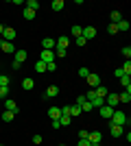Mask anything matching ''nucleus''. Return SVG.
<instances>
[{
  "label": "nucleus",
  "instance_id": "79ce46f5",
  "mask_svg": "<svg viewBox=\"0 0 131 146\" xmlns=\"http://www.w3.org/2000/svg\"><path fill=\"white\" fill-rule=\"evenodd\" d=\"M83 103H85V96H79V98H76V105H79V107H81Z\"/></svg>",
  "mask_w": 131,
  "mask_h": 146
},
{
  "label": "nucleus",
  "instance_id": "f03ea898",
  "mask_svg": "<svg viewBox=\"0 0 131 146\" xmlns=\"http://www.w3.org/2000/svg\"><path fill=\"white\" fill-rule=\"evenodd\" d=\"M85 81H87V85H90V90H96V87L100 85V76H98V74H94V72L87 74Z\"/></svg>",
  "mask_w": 131,
  "mask_h": 146
},
{
  "label": "nucleus",
  "instance_id": "f8f14e48",
  "mask_svg": "<svg viewBox=\"0 0 131 146\" xmlns=\"http://www.w3.org/2000/svg\"><path fill=\"white\" fill-rule=\"evenodd\" d=\"M114 111H116V109H114V107H107V105H103V107H100V111H98V113H100V116H103V118H107V120H109V118H112V113H114Z\"/></svg>",
  "mask_w": 131,
  "mask_h": 146
},
{
  "label": "nucleus",
  "instance_id": "c9c22d12",
  "mask_svg": "<svg viewBox=\"0 0 131 146\" xmlns=\"http://www.w3.org/2000/svg\"><path fill=\"white\" fill-rule=\"evenodd\" d=\"M81 35V26H72V37H79Z\"/></svg>",
  "mask_w": 131,
  "mask_h": 146
},
{
  "label": "nucleus",
  "instance_id": "5701e85b",
  "mask_svg": "<svg viewBox=\"0 0 131 146\" xmlns=\"http://www.w3.org/2000/svg\"><path fill=\"white\" fill-rule=\"evenodd\" d=\"M13 118H15V113H13V111H2V122H11Z\"/></svg>",
  "mask_w": 131,
  "mask_h": 146
},
{
  "label": "nucleus",
  "instance_id": "7c9ffc66",
  "mask_svg": "<svg viewBox=\"0 0 131 146\" xmlns=\"http://www.w3.org/2000/svg\"><path fill=\"white\" fill-rule=\"evenodd\" d=\"M53 52H55V57H66V55H68V50H66V48H57V46H55Z\"/></svg>",
  "mask_w": 131,
  "mask_h": 146
},
{
  "label": "nucleus",
  "instance_id": "473e14b6",
  "mask_svg": "<svg viewBox=\"0 0 131 146\" xmlns=\"http://www.w3.org/2000/svg\"><path fill=\"white\" fill-rule=\"evenodd\" d=\"M74 44H76V46H85V39H83V35H79V37H74Z\"/></svg>",
  "mask_w": 131,
  "mask_h": 146
},
{
  "label": "nucleus",
  "instance_id": "c03bdc74",
  "mask_svg": "<svg viewBox=\"0 0 131 146\" xmlns=\"http://www.w3.org/2000/svg\"><path fill=\"white\" fill-rule=\"evenodd\" d=\"M2 33H5V24H0V35H2Z\"/></svg>",
  "mask_w": 131,
  "mask_h": 146
},
{
  "label": "nucleus",
  "instance_id": "f3484780",
  "mask_svg": "<svg viewBox=\"0 0 131 146\" xmlns=\"http://www.w3.org/2000/svg\"><path fill=\"white\" fill-rule=\"evenodd\" d=\"M129 100H131V87H127L125 94H120V96H118V103H129Z\"/></svg>",
  "mask_w": 131,
  "mask_h": 146
},
{
  "label": "nucleus",
  "instance_id": "aec40b11",
  "mask_svg": "<svg viewBox=\"0 0 131 146\" xmlns=\"http://www.w3.org/2000/svg\"><path fill=\"white\" fill-rule=\"evenodd\" d=\"M90 103H92V107H98V109H100V107L105 105V98H98V96H94L92 100H90Z\"/></svg>",
  "mask_w": 131,
  "mask_h": 146
},
{
  "label": "nucleus",
  "instance_id": "393cba45",
  "mask_svg": "<svg viewBox=\"0 0 131 146\" xmlns=\"http://www.w3.org/2000/svg\"><path fill=\"white\" fill-rule=\"evenodd\" d=\"M129 22H127V20H120V22H118V24H116V29H118V31H129Z\"/></svg>",
  "mask_w": 131,
  "mask_h": 146
},
{
  "label": "nucleus",
  "instance_id": "37998d69",
  "mask_svg": "<svg viewBox=\"0 0 131 146\" xmlns=\"http://www.w3.org/2000/svg\"><path fill=\"white\" fill-rule=\"evenodd\" d=\"M79 146H92V144H90L87 140H79Z\"/></svg>",
  "mask_w": 131,
  "mask_h": 146
},
{
  "label": "nucleus",
  "instance_id": "7ed1b4c3",
  "mask_svg": "<svg viewBox=\"0 0 131 146\" xmlns=\"http://www.w3.org/2000/svg\"><path fill=\"white\" fill-rule=\"evenodd\" d=\"M55 59H57V57H55V52H53V50H42V55H39V61H44L46 66H48V63H53Z\"/></svg>",
  "mask_w": 131,
  "mask_h": 146
},
{
  "label": "nucleus",
  "instance_id": "f704fd0d",
  "mask_svg": "<svg viewBox=\"0 0 131 146\" xmlns=\"http://www.w3.org/2000/svg\"><path fill=\"white\" fill-rule=\"evenodd\" d=\"M122 57H125V59H129V57H131V48H129V46L122 48Z\"/></svg>",
  "mask_w": 131,
  "mask_h": 146
},
{
  "label": "nucleus",
  "instance_id": "72a5a7b5",
  "mask_svg": "<svg viewBox=\"0 0 131 146\" xmlns=\"http://www.w3.org/2000/svg\"><path fill=\"white\" fill-rule=\"evenodd\" d=\"M92 109H94V107H92V103H87V100L81 105V111H92Z\"/></svg>",
  "mask_w": 131,
  "mask_h": 146
},
{
  "label": "nucleus",
  "instance_id": "4c0bfd02",
  "mask_svg": "<svg viewBox=\"0 0 131 146\" xmlns=\"http://www.w3.org/2000/svg\"><path fill=\"white\" fill-rule=\"evenodd\" d=\"M55 70H57L55 61H53V63H48V66H46V72H55Z\"/></svg>",
  "mask_w": 131,
  "mask_h": 146
},
{
  "label": "nucleus",
  "instance_id": "1a4fd4ad",
  "mask_svg": "<svg viewBox=\"0 0 131 146\" xmlns=\"http://www.w3.org/2000/svg\"><path fill=\"white\" fill-rule=\"evenodd\" d=\"M109 133H112V137H120V135L125 133V127H118V124H112V127H109Z\"/></svg>",
  "mask_w": 131,
  "mask_h": 146
},
{
  "label": "nucleus",
  "instance_id": "423d86ee",
  "mask_svg": "<svg viewBox=\"0 0 131 146\" xmlns=\"http://www.w3.org/2000/svg\"><path fill=\"white\" fill-rule=\"evenodd\" d=\"M2 39H5V42H11V44H13V39H15V29H9V26H5Z\"/></svg>",
  "mask_w": 131,
  "mask_h": 146
},
{
  "label": "nucleus",
  "instance_id": "0eeeda50",
  "mask_svg": "<svg viewBox=\"0 0 131 146\" xmlns=\"http://www.w3.org/2000/svg\"><path fill=\"white\" fill-rule=\"evenodd\" d=\"M105 105L116 109V105H118V94H107V96H105Z\"/></svg>",
  "mask_w": 131,
  "mask_h": 146
},
{
  "label": "nucleus",
  "instance_id": "bb28decb",
  "mask_svg": "<svg viewBox=\"0 0 131 146\" xmlns=\"http://www.w3.org/2000/svg\"><path fill=\"white\" fill-rule=\"evenodd\" d=\"M35 72H37V74L46 72V63H44V61H37V63H35Z\"/></svg>",
  "mask_w": 131,
  "mask_h": 146
},
{
  "label": "nucleus",
  "instance_id": "49530a36",
  "mask_svg": "<svg viewBox=\"0 0 131 146\" xmlns=\"http://www.w3.org/2000/svg\"><path fill=\"white\" fill-rule=\"evenodd\" d=\"M0 146H5V144H0Z\"/></svg>",
  "mask_w": 131,
  "mask_h": 146
},
{
  "label": "nucleus",
  "instance_id": "6ab92c4d",
  "mask_svg": "<svg viewBox=\"0 0 131 146\" xmlns=\"http://www.w3.org/2000/svg\"><path fill=\"white\" fill-rule=\"evenodd\" d=\"M57 94H59V87H57V85H48V90H46V96L53 98V96H57Z\"/></svg>",
  "mask_w": 131,
  "mask_h": 146
},
{
  "label": "nucleus",
  "instance_id": "dca6fc26",
  "mask_svg": "<svg viewBox=\"0 0 131 146\" xmlns=\"http://www.w3.org/2000/svg\"><path fill=\"white\" fill-rule=\"evenodd\" d=\"M107 94H109V92H107V87H105V85H98L96 90H94V96H98V98H105Z\"/></svg>",
  "mask_w": 131,
  "mask_h": 146
},
{
  "label": "nucleus",
  "instance_id": "e433bc0d",
  "mask_svg": "<svg viewBox=\"0 0 131 146\" xmlns=\"http://www.w3.org/2000/svg\"><path fill=\"white\" fill-rule=\"evenodd\" d=\"M87 74H90V70H87V68H79V76H83V79H85Z\"/></svg>",
  "mask_w": 131,
  "mask_h": 146
},
{
  "label": "nucleus",
  "instance_id": "2f4dec72",
  "mask_svg": "<svg viewBox=\"0 0 131 146\" xmlns=\"http://www.w3.org/2000/svg\"><path fill=\"white\" fill-rule=\"evenodd\" d=\"M107 33H109V35H116V33H118L116 24H112V22H109V24H107Z\"/></svg>",
  "mask_w": 131,
  "mask_h": 146
},
{
  "label": "nucleus",
  "instance_id": "a19ab883",
  "mask_svg": "<svg viewBox=\"0 0 131 146\" xmlns=\"http://www.w3.org/2000/svg\"><path fill=\"white\" fill-rule=\"evenodd\" d=\"M33 144H42V135H33Z\"/></svg>",
  "mask_w": 131,
  "mask_h": 146
},
{
  "label": "nucleus",
  "instance_id": "39448f33",
  "mask_svg": "<svg viewBox=\"0 0 131 146\" xmlns=\"http://www.w3.org/2000/svg\"><path fill=\"white\" fill-rule=\"evenodd\" d=\"M100 140H103V133H100V131L87 133V142H90V144H100Z\"/></svg>",
  "mask_w": 131,
  "mask_h": 146
},
{
  "label": "nucleus",
  "instance_id": "58836bf2",
  "mask_svg": "<svg viewBox=\"0 0 131 146\" xmlns=\"http://www.w3.org/2000/svg\"><path fill=\"white\" fill-rule=\"evenodd\" d=\"M7 94H9V87H0V98H7Z\"/></svg>",
  "mask_w": 131,
  "mask_h": 146
},
{
  "label": "nucleus",
  "instance_id": "a878e982",
  "mask_svg": "<svg viewBox=\"0 0 131 146\" xmlns=\"http://www.w3.org/2000/svg\"><path fill=\"white\" fill-rule=\"evenodd\" d=\"M26 9H31V11H37V9H39V2H37V0H29V2H26Z\"/></svg>",
  "mask_w": 131,
  "mask_h": 146
},
{
  "label": "nucleus",
  "instance_id": "a211bd4d",
  "mask_svg": "<svg viewBox=\"0 0 131 146\" xmlns=\"http://www.w3.org/2000/svg\"><path fill=\"white\" fill-rule=\"evenodd\" d=\"M120 20H122V15H120V11H112V13H109V22H112V24H118Z\"/></svg>",
  "mask_w": 131,
  "mask_h": 146
},
{
  "label": "nucleus",
  "instance_id": "4be33fe9",
  "mask_svg": "<svg viewBox=\"0 0 131 146\" xmlns=\"http://www.w3.org/2000/svg\"><path fill=\"white\" fill-rule=\"evenodd\" d=\"M50 7H53V11H61L66 5H63V0H53V5H50Z\"/></svg>",
  "mask_w": 131,
  "mask_h": 146
},
{
  "label": "nucleus",
  "instance_id": "ea45409f",
  "mask_svg": "<svg viewBox=\"0 0 131 146\" xmlns=\"http://www.w3.org/2000/svg\"><path fill=\"white\" fill-rule=\"evenodd\" d=\"M87 133H90V131H85V129H81V131H79V137H81V140H87Z\"/></svg>",
  "mask_w": 131,
  "mask_h": 146
},
{
  "label": "nucleus",
  "instance_id": "4468645a",
  "mask_svg": "<svg viewBox=\"0 0 131 146\" xmlns=\"http://www.w3.org/2000/svg\"><path fill=\"white\" fill-rule=\"evenodd\" d=\"M13 55H15V63H20V66L26 61V50H15Z\"/></svg>",
  "mask_w": 131,
  "mask_h": 146
},
{
  "label": "nucleus",
  "instance_id": "ddd939ff",
  "mask_svg": "<svg viewBox=\"0 0 131 146\" xmlns=\"http://www.w3.org/2000/svg\"><path fill=\"white\" fill-rule=\"evenodd\" d=\"M0 50H2V52H15V46H13L11 42H5V39H2V42H0Z\"/></svg>",
  "mask_w": 131,
  "mask_h": 146
},
{
  "label": "nucleus",
  "instance_id": "c85d7f7f",
  "mask_svg": "<svg viewBox=\"0 0 131 146\" xmlns=\"http://www.w3.org/2000/svg\"><path fill=\"white\" fill-rule=\"evenodd\" d=\"M120 70H122V72H125V74H127V76H131V61H129V59H127V61H125V66L120 68Z\"/></svg>",
  "mask_w": 131,
  "mask_h": 146
},
{
  "label": "nucleus",
  "instance_id": "f257e3e1",
  "mask_svg": "<svg viewBox=\"0 0 131 146\" xmlns=\"http://www.w3.org/2000/svg\"><path fill=\"white\" fill-rule=\"evenodd\" d=\"M109 120H112V124H118V127H125V124H129V118H127L125 111H114Z\"/></svg>",
  "mask_w": 131,
  "mask_h": 146
},
{
  "label": "nucleus",
  "instance_id": "de8ad7c7",
  "mask_svg": "<svg viewBox=\"0 0 131 146\" xmlns=\"http://www.w3.org/2000/svg\"><path fill=\"white\" fill-rule=\"evenodd\" d=\"M59 146H63V144H59Z\"/></svg>",
  "mask_w": 131,
  "mask_h": 146
},
{
  "label": "nucleus",
  "instance_id": "a18cd8bd",
  "mask_svg": "<svg viewBox=\"0 0 131 146\" xmlns=\"http://www.w3.org/2000/svg\"><path fill=\"white\" fill-rule=\"evenodd\" d=\"M92 146H100V144H92Z\"/></svg>",
  "mask_w": 131,
  "mask_h": 146
},
{
  "label": "nucleus",
  "instance_id": "2eb2a0df",
  "mask_svg": "<svg viewBox=\"0 0 131 146\" xmlns=\"http://www.w3.org/2000/svg\"><path fill=\"white\" fill-rule=\"evenodd\" d=\"M48 116H50V120H59L61 109H59V107H50V109H48Z\"/></svg>",
  "mask_w": 131,
  "mask_h": 146
},
{
  "label": "nucleus",
  "instance_id": "6e6552de",
  "mask_svg": "<svg viewBox=\"0 0 131 146\" xmlns=\"http://www.w3.org/2000/svg\"><path fill=\"white\" fill-rule=\"evenodd\" d=\"M55 39H53V37H46V39H42V48L44 50H55Z\"/></svg>",
  "mask_w": 131,
  "mask_h": 146
},
{
  "label": "nucleus",
  "instance_id": "9d476101",
  "mask_svg": "<svg viewBox=\"0 0 131 146\" xmlns=\"http://www.w3.org/2000/svg\"><path fill=\"white\" fill-rule=\"evenodd\" d=\"M5 109H7V111H13V113H18V105H15V100L5 98Z\"/></svg>",
  "mask_w": 131,
  "mask_h": 146
},
{
  "label": "nucleus",
  "instance_id": "c756f323",
  "mask_svg": "<svg viewBox=\"0 0 131 146\" xmlns=\"http://www.w3.org/2000/svg\"><path fill=\"white\" fill-rule=\"evenodd\" d=\"M120 83H122L125 90H127V87H131V76H127V74H125V76H120Z\"/></svg>",
  "mask_w": 131,
  "mask_h": 146
},
{
  "label": "nucleus",
  "instance_id": "412c9836",
  "mask_svg": "<svg viewBox=\"0 0 131 146\" xmlns=\"http://www.w3.org/2000/svg\"><path fill=\"white\" fill-rule=\"evenodd\" d=\"M70 122H72V118H70V116H66V113H61V116H59V124H61V127H68Z\"/></svg>",
  "mask_w": 131,
  "mask_h": 146
},
{
  "label": "nucleus",
  "instance_id": "20e7f679",
  "mask_svg": "<svg viewBox=\"0 0 131 146\" xmlns=\"http://www.w3.org/2000/svg\"><path fill=\"white\" fill-rule=\"evenodd\" d=\"M81 35H83L85 42H90V39L96 37V29H94V26H85V29H81Z\"/></svg>",
  "mask_w": 131,
  "mask_h": 146
},
{
  "label": "nucleus",
  "instance_id": "cd10ccee",
  "mask_svg": "<svg viewBox=\"0 0 131 146\" xmlns=\"http://www.w3.org/2000/svg\"><path fill=\"white\" fill-rule=\"evenodd\" d=\"M35 13H37V11H31V9H24V11H22V15H24V20H33V18H35Z\"/></svg>",
  "mask_w": 131,
  "mask_h": 146
},
{
  "label": "nucleus",
  "instance_id": "b1692460",
  "mask_svg": "<svg viewBox=\"0 0 131 146\" xmlns=\"http://www.w3.org/2000/svg\"><path fill=\"white\" fill-rule=\"evenodd\" d=\"M22 87H24V90H33V87H35V81L33 79H24L22 81Z\"/></svg>",
  "mask_w": 131,
  "mask_h": 146
},
{
  "label": "nucleus",
  "instance_id": "9b49d317",
  "mask_svg": "<svg viewBox=\"0 0 131 146\" xmlns=\"http://www.w3.org/2000/svg\"><path fill=\"white\" fill-rule=\"evenodd\" d=\"M55 44H57V48H66V50H68V46H70V39H68L66 35H61L59 39H55Z\"/></svg>",
  "mask_w": 131,
  "mask_h": 146
}]
</instances>
